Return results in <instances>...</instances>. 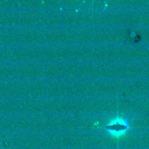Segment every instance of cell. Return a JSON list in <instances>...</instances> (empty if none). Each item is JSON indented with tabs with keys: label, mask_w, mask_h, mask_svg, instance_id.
Here are the masks:
<instances>
[{
	"label": "cell",
	"mask_w": 149,
	"mask_h": 149,
	"mask_svg": "<svg viewBox=\"0 0 149 149\" xmlns=\"http://www.w3.org/2000/svg\"><path fill=\"white\" fill-rule=\"evenodd\" d=\"M106 129L109 130L112 135H114L116 136L120 135L127 129V125L121 119H116L114 120L113 122H111L107 127Z\"/></svg>",
	"instance_id": "1"
}]
</instances>
